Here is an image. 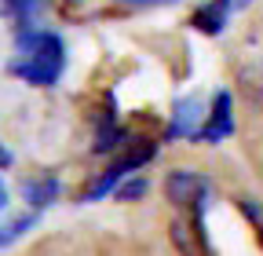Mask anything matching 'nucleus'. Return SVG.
Masks as SVG:
<instances>
[{"label":"nucleus","mask_w":263,"mask_h":256,"mask_svg":"<svg viewBox=\"0 0 263 256\" xmlns=\"http://www.w3.org/2000/svg\"><path fill=\"white\" fill-rule=\"evenodd\" d=\"M164 194H168V202L176 209H190L194 216H201L205 198H209V183L197 176V172L179 169V172H172L168 179H164Z\"/></svg>","instance_id":"3"},{"label":"nucleus","mask_w":263,"mask_h":256,"mask_svg":"<svg viewBox=\"0 0 263 256\" xmlns=\"http://www.w3.org/2000/svg\"><path fill=\"white\" fill-rule=\"evenodd\" d=\"M33 223H37V212H33V216H22V220H15L8 231L0 227V245H8V242H15L18 234H26V227H33Z\"/></svg>","instance_id":"9"},{"label":"nucleus","mask_w":263,"mask_h":256,"mask_svg":"<svg viewBox=\"0 0 263 256\" xmlns=\"http://www.w3.org/2000/svg\"><path fill=\"white\" fill-rule=\"evenodd\" d=\"M234 4H238V8H245V4H249V0H234Z\"/></svg>","instance_id":"13"},{"label":"nucleus","mask_w":263,"mask_h":256,"mask_svg":"<svg viewBox=\"0 0 263 256\" xmlns=\"http://www.w3.org/2000/svg\"><path fill=\"white\" fill-rule=\"evenodd\" d=\"M230 128H234V121H230V95H216V106H212V114H205V124L197 128V139L219 143L223 136H230Z\"/></svg>","instance_id":"4"},{"label":"nucleus","mask_w":263,"mask_h":256,"mask_svg":"<svg viewBox=\"0 0 263 256\" xmlns=\"http://www.w3.org/2000/svg\"><path fill=\"white\" fill-rule=\"evenodd\" d=\"M8 205V187H4V179H0V209Z\"/></svg>","instance_id":"11"},{"label":"nucleus","mask_w":263,"mask_h":256,"mask_svg":"<svg viewBox=\"0 0 263 256\" xmlns=\"http://www.w3.org/2000/svg\"><path fill=\"white\" fill-rule=\"evenodd\" d=\"M201 121H205L201 99H179L176 103V114H172V124H168V136L197 139V124H201Z\"/></svg>","instance_id":"5"},{"label":"nucleus","mask_w":263,"mask_h":256,"mask_svg":"<svg viewBox=\"0 0 263 256\" xmlns=\"http://www.w3.org/2000/svg\"><path fill=\"white\" fill-rule=\"evenodd\" d=\"M146 190H150V183L136 176V179H128V183H117V187H114V194H117L121 202H139Z\"/></svg>","instance_id":"8"},{"label":"nucleus","mask_w":263,"mask_h":256,"mask_svg":"<svg viewBox=\"0 0 263 256\" xmlns=\"http://www.w3.org/2000/svg\"><path fill=\"white\" fill-rule=\"evenodd\" d=\"M22 198L33 205V212H37V209H44V205H51L59 198V183L51 176H33V179L22 183Z\"/></svg>","instance_id":"6"},{"label":"nucleus","mask_w":263,"mask_h":256,"mask_svg":"<svg viewBox=\"0 0 263 256\" xmlns=\"http://www.w3.org/2000/svg\"><path fill=\"white\" fill-rule=\"evenodd\" d=\"M4 165H11V154H8L4 147H0V169H4Z\"/></svg>","instance_id":"12"},{"label":"nucleus","mask_w":263,"mask_h":256,"mask_svg":"<svg viewBox=\"0 0 263 256\" xmlns=\"http://www.w3.org/2000/svg\"><path fill=\"white\" fill-rule=\"evenodd\" d=\"M44 4H41V0H0V11H4L8 19H15L22 29L33 22V15H37Z\"/></svg>","instance_id":"7"},{"label":"nucleus","mask_w":263,"mask_h":256,"mask_svg":"<svg viewBox=\"0 0 263 256\" xmlns=\"http://www.w3.org/2000/svg\"><path fill=\"white\" fill-rule=\"evenodd\" d=\"M154 154H157V147H154V143H132V147H128V150L117 157V161L110 165V172H106V176L99 179V183L88 190V194H84V202H91V198H103L106 190H114L117 183H124V179H128L132 172H136V169H143Z\"/></svg>","instance_id":"2"},{"label":"nucleus","mask_w":263,"mask_h":256,"mask_svg":"<svg viewBox=\"0 0 263 256\" xmlns=\"http://www.w3.org/2000/svg\"><path fill=\"white\" fill-rule=\"evenodd\" d=\"M121 4H132V8H161V4H172V0H121Z\"/></svg>","instance_id":"10"},{"label":"nucleus","mask_w":263,"mask_h":256,"mask_svg":"<svg viewBox=\"0 0 263 256\" xmlns=\"http://www.w3.org/2000/svg\"><path fill=\"white\" fill-rule=\"evenodd\" d=\"M18 62H15V74L22 77V81H29V84H41V88H48V84H55L59 81V74H62V66H66V48H62V41L55 37V33H48V29H33V26H26L22 33H18Z\"/></svg>","instance_id":"1"}]
</instances>
